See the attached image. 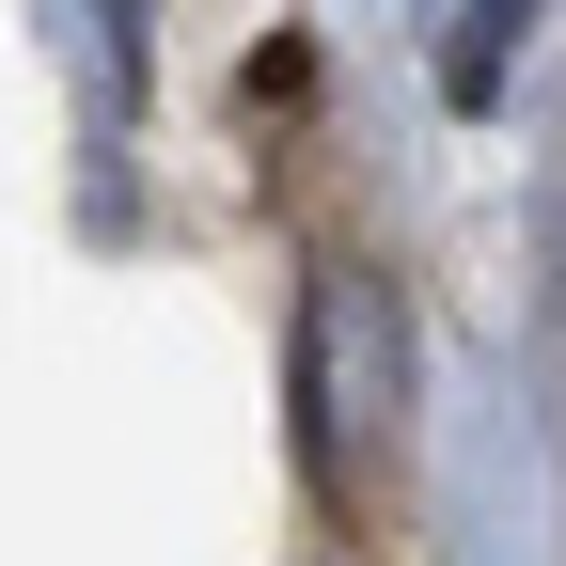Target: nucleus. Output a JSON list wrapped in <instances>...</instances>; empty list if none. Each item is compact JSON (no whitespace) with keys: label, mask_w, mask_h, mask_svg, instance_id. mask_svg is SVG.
I'll list each match as a JSON object with an SVG mask.
<instances>
[{"label":"nucleus","mask_w":566,"mask_h":566,"mask_svg":"<svg viewBox=\"0 0 566 566\" xmlns=\"http://www.w3.org/2000/svg\"><path fill=\"white\" fill-rule=\"evenodd\" d=\"M394 424H409V300H394V268L315 252V283H300V457L331 504H363Z\"/></svg>","instance_id":"f257e3e1"},{"label":"nucleus","mask_w":566,"mask_h":566,"mask_svg":"<svg viewBox=\"0 0 566 566\" xmlns=\"http://www.w3.org/2000/svg\"><path fill=\"white\" fill-rule=\"evenodd\" d=\"M520 32H535V0H441V95L488 111V95H504V63H520Z\"/></svg>","instance_id":"f03ea898"},{"label":"nucleus","mask_w":566,"mask_h":566,"mask_svg":"<svg viewBox=\"0 0 566 566\" xmlns=\"http://www.w3.org/2000/svg\"><path fill=\"white\" fill-rule=\"evenodd\" d=\"M63 17H80L63 48H80V95H95V142H111L126 95H142V32H126V0H63Z\"/></svg>","instance_id":"7ed1b4c3"}]
</instances>
